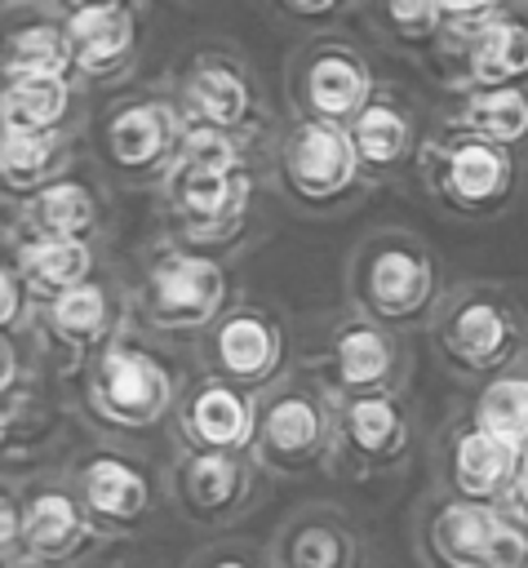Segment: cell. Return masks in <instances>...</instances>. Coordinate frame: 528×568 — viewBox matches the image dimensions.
Masks as SVG:
<instances>
[{
    "mask_svg": "<svg viewBox=\"0 0 528 568\" xmlns=\"http://www.w3.org/2000/svg\"><path fill=\"white\" fill-rule=\"evenodd\" d=\"M271 142L222 129H186L169 178L155 191L160 231L213 257H235L262 235L257 200L271 186Z\"/></svg>",
    "mask_w": 528,
    "mask_h": 568,
    "instance_id": "6da1fadb",
    "label": "cell"
},
{
    "mask_svg": "<svg viewBox=\"0 0 528 568\" xmlns=\"http://www.w3.org/2000/svg\"><path fill=\"white\" fill-rule=\"evenodd\" d=\"M182 386L186 377L169 342L129 328L106 351H98L75 377V408L93 435L142 439L173 426Z\"/></svg>",
    "mask_w": 528,
    "mask_h": 568,
    "instance_id": "7a4b0ae2",
    "label": "cell"
},
{
    "mask_svg": "<svg viewBox=\"0 0 528 568\" xmlns=\"http://www.w3.org/2000/svg\"><path fill=\"white\" fill-rule=\"evenodd\" d=\"M133 328L177 346L191 342L235 302V275L226 257L182 244L169 231H155L129 271Z\"/></svg>",
    "mask_w": 528,
    "mask_h": 568,
    "instance_id": "3957f363",
    "label": "cell"
},
{
    "mask_svg": "<svg viewBox=\"0 0 528 568\" xmlns=\"http://www.w3.org/2000/svg\"><path fill=\"white\" fill-rule=\"evenodd\" d=\"M453 280L444 257L413 226H373L364 231L342 262V293L368 320H382L399 333L430 328Z\"/></svg>",
    "mask_w": 528,
    "mask_h": 568,
    "instance_id": "277c9868",
    "label": "cell"
},
{
    "mask_svg": "<svg viewBox=\"0 0 528 568\" xmlns=\"http://www.w3.org/2000/svg\"><path fill=\"white\" fill-rule=\"evenodd\" d=\"M426 337L453 382L484 386L528 359V302L506 280H453Z\"/></svg>",
    "mask_w": 528,
    "mask_h": 568,
    "instance_id": "5b68a950",
    "label": "cell"
},
{
    "mask_svg": "<svg viewBox=\"0 0 528 568\" xmlns=\"http://www.w3.org/2000/svg\"><path fill=\"white\" fill-rule=\"evenodd\" d=\"M186 138L182 106L169 80L133 84L106 98V106L89 124V151L111 186L124 191H160Z\"/></svg>",
    "mask_w": 528,
    "mask_h": 568,
    "instance_id": "8992f818",
    "label": "cell"
},
{
    "mask_svg": "<svg viewBox=\"0 0 528 568\" xmlns=\"http://www.w3.org/2000/svg\"><path fill=\"white\" fill-rule=\"evenodd\" d=\"M413 178L439 213L461 222H493L519 200L524 155L430 115V133Z\"/></svg>",
    "mask_w": 528,
    "mask_h": 568,
    "instance_id": "52a82bcc",
    "label": "cell"
},
{
    "mask_svg": "<svg viewBox=\"0 0 528 568\" xmlns=\"http://www.w3.org/2000/svg\"><path fill=\"white\" fill-rule=\"evenodd\" d=\"M271 186L302 217H342L373 186L346 124L284 115L271 142Z\"/></svg>",
    "mask_w": 528,
    "mask_h": 568,
    "instance_id": "ba28073f",
    "label": "cell"
},
{
    "mask_svg": "<svg viewBox=\"0 0 528 568\" xmlns=\"http://www.w3.org/2000/svg\"><path fill=\"white\" fill-rule=\"evenodd\" d=\"M62 475L98 519V528L115 537H142L155 528L169 497V466H160L151 453H142L133 439L115 435H89L67 462Z\"/></svg>",
    "mask_w": 528,
    "mask_h": 568,
    "instance_id": "9c48e42d",
    "label": "cell"
},
{
    "mask_svg": "<svg viewBox=\"0 0 528 568\" xmlns=\"http://www.w3.org/2000/svg\"><path fill=\"white\" fill-rule=\"evenodd\" d=\"M302 368L333 399H351V395L404 390L408 373H413V351H408V333H399L382 320H368L342 302L337 311H328L315 324Z\"/></svg>",
    "mask_w": 528,
    "mask_h": 568,
    "instance_id": "30bf717a",
    "label": "cell"
},
{
    "mask_svg": "<svg viewBox=\"0 0 528 568\" xmlns=\"http://www.w3.org/2000/svg\"><path fill=\"white\" fill-rule=\"evenodd\" d=\"M164 80L182 106L186 129H222L244 138H275L280 129L253 62L226 40L195 44L182 62H173Z\"/></svg>",
    "mask_w": 528,
    "mask_h": 568,
    "instance_id": "8fae6325",
    "label": "cell"
},
{
    "mask_svg": "<svg viewBox=\"0 0 528 568\" xmlns=\"http://www.w3.org/2000/svg\"><path fill=\"white\" fill-rule=\"evenodd\" d=\"M422 568H528V532L501 501L430 488L413 510Z\"/></svg>",
    "mask_w": 528,
    "mask_h": 568,
    "instance_id": "7c38bea8",
    "label": "cell"
},
{
    "mask_svg": "<svg viewBox=\"0 0 528 568\" xmlns=\"http://www.w3.org/2000/svg\"><path fill=\"white\" fill-rule=\"evenodd\" d=\"M337 399L297 364L275 386L257 390L253 457L271 479H306L333 466Z\"/></svg>",
    "mask_w": 528,
    "mask_h": 568,
    "instance_id": "4fadbf2b",
    "label": "cell"
},
{
    "mask_svg": "<svg viewBox=\"0 0 528 568\" xmlns=\"http://www.w3.org/2000/svg\"><path fill=\"white\" fill-rule=\"evenodd\" d=\"M377 89H382V75L373 67V58L346 31H315L284 62L288 115L351 124Z\"/></svg>",
    "mask_w": 528,
    "mask_h": 568,
    "instance_id": "5bb4252c",
    "label": "cell"
},
{
    "mask_svg": "<svg viewBox=\"0 0 528 568\" xmlns=\"http://www.w3.org/2000/svg\"><path fill=\"white\" fill-rule=\"evenodd\" d=\"M129 328H133L129 275L120 266H106L89 284H80V288L40 306L35 346L49 359L53 377H80L84 364Z\"/></svg>",
    "mask_w": 528,
    "mask_h": 568,
    "instance_id": "9a60e30c",
    "label": "cell"
},
{
    "mask_svg": "<svg viewBox=\"0 0 528 568\" xmlns=\"http://www.w3.org/2000/svg\"><path fill=\"white\" fill-rule=\"evenodd\" d=\"M422 453V426L404 390L337 399V435L328 475L346 484H373L408 470Z\"/></svg>",
    "mask_w": 528,
    "mask_h": 568,
    "instance_id": "2e32d148",
    "label": "cell"
},
{
    "mask_svg": "<svg viewBox=\"0 0 528 568\" xmlns=\"http://www.w3.org/2000/svg\"><path fill=\"white\" fill-rule=\"evenodd\" d=\"M195 364L204 373H217L244 390L275 386L293 364V337L288 320L257 297H235L200 337H195Z\"/></svg>",
    "mask_w": 528,
    "mask_h": 568,
    "instance_id": "e0dca14e",
    "label": "cell"
},
{
    "mask_svg": "<svg viewBox=\"0 0 528 568\" xmlns=\"http://www.w3.org/2000/svg\"><path fill=\"white\" fill-rule=\"evenodd\" d=\"M169 466V497L173 510L204 532H226L240 519H248L262 497L271 475L257 466L253 453H195V448H173Z\"/></svg>",
    "mask_w": 528,
    "mask_h": 568,
    "instance_id": "ac0fdd59",
    "label": "cell"
},
{
    "mask_svg": "<svg viewBox=\"0 0 528 568\" xmlns=\"http://www.w3.org/2000/svg\"><path fill=\"white\" fill-rule=\"evenodd\" d=\"M18 506H22V568H75L106 550V532L71 488V479L58 470H31L13 475Z\"/></svg>",
    "mask_w": 528,
    "mask_h": 568,
    "instance_id": "d6986e66",
    "label": "cell"
},
{
    "mask_svg": "<svg viewBox=\"0 0 528 568\" xmlns=\"http://www.w3.org/2000/svg\"><path fill=\"white\" fill-rule=\"evenodd\" d=\"M444 93L461 89H528V4H510L484 22L448 27L435 53Z\"/></svg>",
    "mask_w": 528,
    "mask_h": 568,
    "instance_id": "ffe728a7",
    "label": "cell"
},
{
    "mask_svg": "<svg viewBox=\"0 0 528 568\" xmlns=\"http://www.w3.org/2000/svg\"><path fill=\"white\" fill-rule=\"evenodd\" d=\"M524 457H528L524 448L484 430L475 422V413L461 404L430 435V479H435L430 488L506 506V497L515 493V479L524 470Z\"/></svg>",
    "mask_w": 528,
    "mask_h": 568,
    "instance_id": "44dd1931",
    "label": "cell"
},
{
    "mask_svg": "<svg viewBox=\"0 0 528 568\" xmlns=\"http://www.w3.org/2000/svg\"><path fill=\"white\" fill-rule=\"evenodd\" d=\"M4 226L22 231V235H53V240H89V244H106L115 231V195H111V178L98 169V160L89 155L80 169H71L67 178L49 182L44 191L27 195L22 204L4 209Z\"/></svg>",
    "mask_w": 528,
    "mask_h": 568,
    "instance_id": "7402d4cb",
    "label": "cell"
},
{
    "mask_svg": "<svg viewBox=\"0 0 528 568\" xmlns=\"http://www.w3.org/2000/svg\"><path fill=\"white\" fill-rule=\"evenodd\" d=\"M359 169L368 178V186H399L404 178L417 173L430 120L422 111V102L404 89V84H386L368 98V106L346 124Z\"/></svg>",
    "mask_w": 528,
    "mask_h": 568,
    "instance_id": "603a6c76",
    "label": "cell"
},
{
    "mask_svg": "<svg viewBox=\"0 0 528 568\" xmlns=\"http://www.w3.org/2000/svg\"><path fill=\"white\" fill-rule=\"evenodd\" d=\"M89 426L75 404L53 395L49 386L22 390L0 399V453H4V475H31V470H58L89 435Z\"/></svg>",
    "mask_w": 528,
    "mask_h": 568,
    "instance_id": "cb8c5ba5",
    "label": "cell"
},
{
    "mask_svg": "<svg viewBox=\"0 0 528 568\" xmlns=\"http://www.w3.org/2000/svg\"><path fill=\"white\" fill-rule=\"evenodd\" d=\"M173 448L195 453H253L257 439V395L195 368L182 386L177 413H173Z\"/></svg>",
    "mask_w": 528,
    "mask_h": 568,
    "instance_id": "d4e9b609",
    "label": "cell"
},
{
    "mask_svg": "<svg viewBox=\"0 0 528 568\" xmlns=\"http://www.w3.org/2000/svg\"><path fill=\"white\" fill-rule=\"evenodd\" d=\"M71 36V71L84 89H120L133 80L142 58L146 9L133 4H98L62 13Z\"/></svg>",
    "mask_w": 528,
    "mask_h": 568,
    "instance_id": "484cf974",
    "label": "cell"
},
{
    "mask_svg": "<svg viewBox=\"0 0 528 568\" xmlns=\"http://www.w3.org/2000/svg\"><path fill=\"white\" fill-rule=\"evenodd\" d=\"M266 550L275 568H368L364 528L328 501H306L288 510Z\"/></svg>",
    "mask_w": 528,
    "mask_h": 568,
    "instance_id": "4316f807",
    "label": "cell"
},
{
    "mask_svg": "<svg viewBox=\"0 0 528 568\" xmlns=\"http://www.w3.org/2000/svg\"><path fill=\"white\" fill-rule=\"evenodd\" d=\"M89 155H93L89 151V129H58V133L0 129V191H4V209L22 204L27 195H35L49 182L67 178Z\"/></svg>",
    "mask_w": 528,
    "mask_h": 568,
    "instance_id": "83f0119b",
    "label": "cell"
},
{
    "mask_svg": "<svg viewBox=\"0 0 528 568\" xmlns=\"http://www.w3.org/2000/svg\"><path fill=\"white\" fill-rule=\"evenodd\" d=\"M4 262H13L22 271V280L31 284V293L44 302L89 284L93 275H102L106 266H115L106 257V244H89V240H53V235H22L4 226Z\"/></svg>",
    "mask_w": 528,
    "mask_h": 568,
    "instance_id": "f1b7e54d",
    "label": "cell"
},
{
    "mask_svg": "<svg viewBox=\"0 0 528 568\" xmlns=\"http://www.w3.org/2000/svg\"><path fill=\"white\" fill-rule=\"evenodd\" d=\"M89 89L75 75H18L0 80V129L22 133H58L89 129Z\"/></svg>",
    "mask_w": 528,
    "mask_h": 568,
    "instance_id": "f546056e",
    "label": "cell"
},
{
    "mask_svg": "<svg viewBox=\"0 0 528 568\" xmlns=\"http://www.w3.org/2000/svg\"><path fill=\"white\" fill-rule=\"evenodd\" d=\"M18 75H75V71H71L67 18H62L53 4L4 9L0 80H18Z\"/></svg>",
    "mask_w": 528,
    "mask_h": 568,
    "instance_id": "4dcf8cb0",
    "label": "cell"
},
{
    "mask_svg": "<svg viewBox=\"0 0 528 568\" xmlns=\"http://www.w3.org/2000/svg\"><path fill=\"white\" fill-rule=\"evenodd\" d=\"M435 120L519 151L528 142V89H461L448 93Z\"/></svg>",
    "mask_w": 528,
    "mask_h": 568,
    "instance_id": "1f68e13d",
    "label": "cell"
},
{
    "mask_svg": "<svg viewBox=\"0 0 528 568\" xmlns=\"http://www.w3.org/2000/svg\"><path fill=\"white\" fill-rule=\"evenodd\" d=\"M359 13L368 22V31L390 53H404V58H417V62H435L439 40L448 31V18H444L439 0H364Z\"/></svg>",
    "mask_w": 528,
    "mask_h": 568,
    "instance_id": "d6a6232c",
    "label": "cell"
},
{
    "mask_svg": "<svg viewBox=\"0 0 528 568\" xmlns=\"http://www.w3.org/2000/svg\"><path fill=\"white\" fill-rule=\"evenodd\" d=\"M466 408L475 413V422L484 430H493L497 439L528 453V373H524V364L475 386Z\"/></svg>",
    "mask_w": 528,
    "mask_h": 568,
    "instance_id": "836d02e7",
    "label": "cell"
},
{
    "mask_svg": "<svg viewBox=\"0 0 528 568\" xmlns=\"http://www.w3.org/2000/svg\"><path fill=\"white\" fill-rule=\"evenodd\" d=\"M35 320H40V297L31 293L22 271L13 262H4L0 266V333L4 337H31Z\"/></svg>",
    "mask_w": 528,
    "mask_h": 568,
    "instance_id": "e575fe53",
    "label": "cell"
},
{
    "mask_svg": "<svg viewBox=\"0 0 528 568\" xmlns=\"http://www.w3.org/2000/svg\"><path fill=\"white\" fill-rule=\"evenodd\" d=\"M182 568H275V564H271V550L244 537H213L200 550H191Z\"/></svg>",
    "mask_w": 528,
    "mask_h": 568,
    "instance_id": "d590c367",
    "label": "cell"
},
{
    "mask_svg": "<svg viewBox=\"0 0 528 568\" xmlns=\"http://www.w3.org/2000/svg\"><path fill=\"white\" fill-rule=\"evenodd\" d=\"M280 18L297 22V27H315V31H333L346 13H355L364 0H266Z\"/></svg>",
    "mask_w": 528,
    "mask_h": 568,
    "instance_id": "8d00e7d4",
    "label": "cell"
},
{
    "mask_svg": "<svg viewBox=\"0 0 528 568\" xmlns=\"http://www.w3.org/2000/svg\"><path fill=\"white\" fill-rule=\"evenodd\" d=\"M439 4H444L448 27H470V22H484V18H493L519 0H439Z\"/></svg>",
    "mask_w": 528,
    "mask_h": 568,
    "instance_id": "74e56055",
    "label": "cell"
},
{
    "mask_svg": "<svg viewBox=\"0 0 528 568\" xmlns=\"http://www.w3.org/2000/svg\"><path fill=\"white\" fill-rule=\"evenodd\" d=\"M506 506H510V515L524 524V532H528V457H524V470H519V479H515V493L506 497Z\"/></svg>",
    "mask_w": 528,
    "mask_h": 568,
    "instance_id": "f35d334b",
    "label": "cell"
},
{
    "mask_svg": "<svg viewBox=\"0 0 528 568\" xmlns=\"http://www.w3.org/2000/svg\"><path fill=\"white\" fill-rule=\"evenodd\" d=\"M58 13H75V9H98V4H133V9H146L151 0H49Z\"/></svg>",
    "mask_w": 528,
    "mask_h": 568,
    "instance_id": "ab89813d",
    "label": "cell"
},
{
    "mask_svg": "<svg viewBox=\"0 0 528 568\" xmlns=\"http://www.w3.org/2000/svg\"><path fill=\"white\" fill-rule=\"evenodd\" d=\"M27 4H49V0H4V9H27Z\"/></svg>",
    "mask_w": 528,
    "mask_h": 568,
    "instance_id": "60d3db41",
    "label": "cell"
},
{
    "mask_svg": "<svg viewBox=\"0 0 528 568\" xmlns=\"http://www.w3.org/2000/svg\"><path fill=\"white\" fill-rule=\"evenodd\" d=\"M524 373H528V359H524Z\"/></svg>",
    "mask_w": 528,
    "mask_h": 568,
    "instance_id": "b9f144b4",
    "label": "cell"
},
{
    "mask_svg": "<svg viewBox=\"0 0 528 568\" xmlns=\"http://www.w3.org/2000/svg\"><path fill=\"white\" fill-rule=\"evenodd\" d=\"M27 568H35V564H27Z\"/></svg>",
    "mask_w": 528,
    "mask_h": 568,
    "instance_id": "7bdbcfd3",
    "label": "cell"
},
{
    "mask_svg": "<svg viewBox=\"0 0 528 568\" xmlns=\"http://www.w3.org/2000/svg\"><path fill=\"white\" fill-rule=\"evenodd\" d=\"M524 4H528V0H524Z\"/></svg>",
    "mask_w": 528,
    "mask_h": 568,
    "instance_id": "ee69618b",
    "label": "cell"
}]
</instances>
